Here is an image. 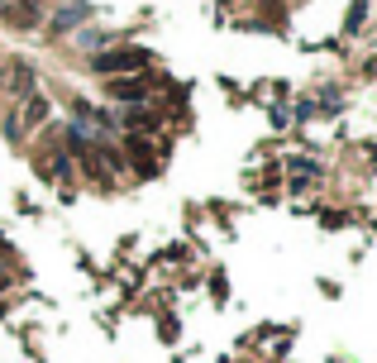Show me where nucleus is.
<instances>
[{
    "label": "nucleus",
    "instance_id": "obj_2",
    "mask_svg": "<svg viewBox=\"0 0 377 363\" xmlns=\"http://www.w3.org/2000/svg\"><path fill=\"white\" fill-rule=\"evenodd\" d=\"M105 91H110L115 101H139V96L148 91V81H143V77H139V81H110Z\"/></svg>",
    "mask_w": 377,
    "mask_h": 363
},
{
    "label": "nucleus",
    "instance_id": "obj_5",
    "mask_svg": "<svg viewBox=\"0 0 377 363\" xmlns=\"http://www.w3.org/2000/svg\"><path fill=\"white\" fill-rule=\"evenodd\" d=\"M43 115H48V101H38V96H33L29 106H24V120H29V125H43Z\"/></svg>",
    "mask_w": 377,
    "mask_h": 363
},
{
    "label": "nucleus",
    "instance_id": "obj_6",
    "mask_svg": "<svg viewBox=\"0 0 377 363\" xmlns=\"http://www.w3.org/2000/svg\"><path fill=\"white\" fill-rule=\"evenodd\" d=\"M81 19H86V5H72V10L58 15V29H72V24H81Z\"/></svg>",
    "mask_w": 377,
    "mask_h": 363
},
{
    "label": "nucleus",
    "instance_id": "obj_3",
    "mask_svg": "<svg viewBox=\"0 0 377 363\" xmlns=\"http://www.w3.org/2000/svg\"><path fill=\"white\" fill-rule=\"evenodd\" d=\"M129 148H134V168H139V173H157V158L148 153L153 143H139V139H129Z\"/></svg>",
    "mask_w": 377,
    "mask_h": 363
},
{
    "label": "nucleus",
    "instance_id": "obj_7",
    "mask_svg": "<svg viewBox=\"0 0 377 363\" xmlns=\"http://www.w3.org/2000/svg\"><path fill=\"white\" fill-rule=\"evenodd\" d=\"M5 287H10V277H5V272H0V292H5Z\"/></svg>",
    "mask_w": 377,
    "mask_h": 363
},
{
    "label": "nucleus",
    "instance_id": "obj_1",
    "mask_svg": "<svg viewBox=\"0 0 377 363\" xmlns=\"http://www.w3.org/2000/svg\"><path fill=\"white\" fill-rule=\"evenodd\" d=\"M129 67H148V53L143 48H120V53H100L95 58L100 77H115V72H129Z\"/></svg>",
    "mask_w": 377,
    "mask_h": 363
},
{
    "label": "nucleus",
    "instance_id": "obj_4",
    "mask_svg": "<svg viewBox=\"0 0 377 363\" xmlns=\"http://www.w3.org/2000/svg\"><path fill=\"white\" fill-rule=\"evenodd\" d=\"M125 125H129V129H157V115H148V111L139 106V111L125 115Z\"/></svg>",
    "mask_w": 377,
    "mask_h": 363
}]
</instances>
